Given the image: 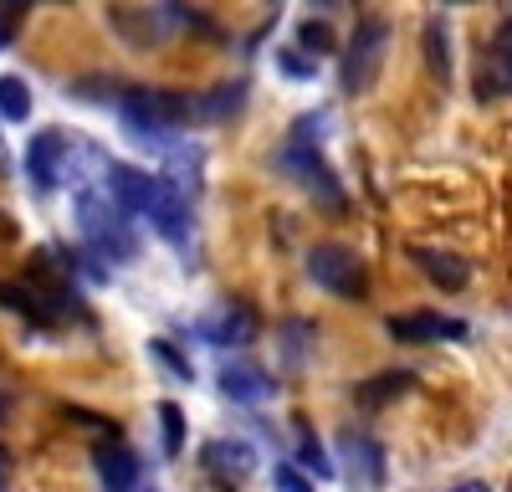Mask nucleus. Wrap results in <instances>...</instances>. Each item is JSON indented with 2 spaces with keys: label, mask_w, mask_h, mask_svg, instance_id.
<instances>
[{
  "label": "nucleus",
  "mask_w": 512,
  "mask_h": 492,
  "mask_svg": "<svg viewBox=\"0 0 512 492\" xmlns=\"http://www.w3.org/2000/svg\"><path fill=\"white\" fill-rule=\"evenodd\" d=\"M221 390L241 405H262L277 395V380L267 375V369H256V364H226L221 369Z\"/></svg>",
  "instance_id": "17"
},
{
  "label": "nucleus",
  "mask_w": 512,
  "mask_h": 492,
  "mask_svg": "<svg viewBox=\"0 0 512 492\" xmlns=\"http://www.w3.org/2000/svg\"><path fill=\"white\" fill-rule=\"evenodd\" d=\"M159 431H164V457L175 462L180 451H185V410H180L175 400L159 405Z\"/></svg>",
  "instance_id": "21"
},
{
  "label": "nucleus",
  "mask_w": 512,
  "mask_h": 492,
  "mask_svg": "<svg viewBox=\"0 0 512 492\" xmlns=\"http://www.w3.org/2000/svg\"><path fill=\"white\" fill-rule=\"evenodd\" d=\"M0 308H11V313H21L31 328H57L67 313L47 298V293H36L31 282H0Z\"/></svg>",
  "instance_id": "15"
},
{
  "label": "nucleus",
  "mask_w": 512,
  "mask_h": 492,
  "mask_svg": "<svg viewBox=\"0 0 512 492\" xmlns=\"http://www.w3.org/2000/svg\"><path fill=\"white\" fill-rule=\"evenodd\" d=\"M446 492H492L487 482H456V487H446Z\"/></svg>",
  "instance_id": "29"
},
{
  "label": "nucleus",
  "mask_w": 512,
  "mask_h": 492,
  "mask_svg": "<svg viewBox=\"0 0 512 492\" xmlns=\"http://www.w3.org/2000/svg\"><path fill=\"white\" fill-rule=\"evenodd\" d=\"M277 492H313V482L303 477V472H297V467H277Z\"/></svg>",
  "instance_id": "27"
},
{
  "label": "nucleus",
  "mask_w": 512,
  "mask_h": 492,
  "mask_svg": "<svg viewBox=\"0 0 512 492\" xmlns=\"http://www.w3.org/2000/svg\"><path fill=\"white\" fill-rule=\"evenodd\" d=\"M195 334H200L205 344H221V349L236 344V349H241V344H251L256 334H262V313H256L246 298H221L205 318H195Z\"/></svg>",
  "instance_id": "7"
},
{
  "label": "nucleus",
  "mask_w": 512,
  "mask_h": 492,
  "mask_svg": "<svg viewBox=\"0 0 512 492\" xmlns=\"http://www.w3.org/2000/svg\"><path fill=\"white\" fill-rule=\"evenodd\" d=\"M277 164H282V170H287L297 185H303V190L323 205V211H333V216H344V211H349V195L338 190V180H333V170H328V159H323L318 149L292 144V139H287V149L277 154Z\"/></svg>",
  "instance_id": "5"
},
{
  "label": "nucleus",
  "mask_w": 512,
  "mask_h": 492,
  "mask_svg": "<svg viewBox=\"0 0 512 492\" xmlns=\"http://www.w3.org/2000/svg\"><path fill=\"white\" fill-rule=\"evenodd\" d=\"M297 462H303V472H313V477H323V482L338 472V467L328 462V451H323V446H318L308 431H303V441H297Z\"/></svg>",
  "instance_id": "24"
},
{
  "label": "nucleus",
  "mask_w": 512,
  "mask_h": 492,
  "mask_svg": "<svg viewBox=\"0 0 512 492\" xmlns=\"http://www.w3.org/2000/svg\"><path fill=\"white\" fill-rule=\"evenodd\" d=\"M118 123L139 144H169L190 123V98L164 93V88H128L118 98Z\"/></svg>",
  "instance_id": "1"
},
{
  "label": "nucleus",
  "mask_w": 512,
  "mask_h": 492,
  "mask_svg": "<svg viewBox=\"0 0 512 492\" xmlns=\"http://www.w3.org/2000/svg\"><path fill=\"white\" fill-rule=\"evenodd\" d=\"M338 457L349 462V477L359 487H379L384 477H390V467H384V446L369 431H344L338 436Z\"/></svg>",
  "instance_id": "14"
},
{
  "label": "nucleus",
  "mask_w": 512,
  "mask_h": 492,
  "mask_svg": "<svg viewBox=\"0 0 512 492\" xmlns=\"http://www.w3.org/2000/svg\"><path fill=\"white\" fill-rule=\"evenodd\" d=\"M195 16L185 6H113L108 11V26L128 41V47H154L164 41L175 26H190Z\"/></svg>",
  "instance_id": "6"
},
{
  "label": "nucleus",
  "mask_w": 512,
  "mask_h": 492,
  "mask_svg": "<svg viewBox=\"0 0 512 492\" xmlns=\"http://www.w3.org/2000/svg\"><path fill=\"white\" fill-rule=\"evenodd\" d=\"M390 339L400 344H441V339H466V323L461 318H441L431 308H420V313H395L390 323Z\"/></svg>",
  "instance_id": "12"
},
{
  "label": "nucleus",
  "mask_w": 512,
  "mask_h": 492,
  "mask_svg": "<svg viewBox=\"0 0 512 492\" xmlns=\"http://www.w3.org/2000/svg\"><path fill=\"white\" fill-rule=\"evenodd\" d=\"M93 467H98V482H103V492H134V482L144 477L139 451H134V446H123L118 436L93 446Z\"/></svg>",
  "instance_id": "13"
},
{
  "label": "nucleus",
  "mask_w": 512,
  "mask_h": 492,
  "mask_svg": "<svg viewBox=\"0 0 512 492\" xmlns=\"http://www.w3.org/2000/svg\"><path fill=\"white\" fill-rule=\"evenodd\" d=\"M149 359H154V364H164L175 380H190V375H195V369H190V359H185L175 344H169V339H149Z\"/></svg>",
  "instance_id": "23"
},
{
  "label": "nucleus",
  "mask_w": 512,
  "mask_h": 492,
  "mask_svg": "<svg viewBox=\"0 0 512 492\" xmlns=\"http://www.w3.org/2000/svg\"><path fill=\"white\" fill-rule=\"evenodd\" d=\"M0 118H6V123H26L31 118V88H26V82L21 77H0Z\"/></svg>",
  "instance_id": "20"
},
{
  "label": "nucleus",
  "mask_w": 512,
  "mask_h": 492,
  "mask_svg": "<svg viewBox=\"0 0 512 492\" xmlns=\"http://www.w3.org/2000/svg\"><path fill=\"white\" fill-rule=\"evenodd\" d=\"M6 482H11V462H6V451H0V492H6Z\"/></svg>",
  "instance_id": "30"
},
{
  "label": "nucleus",
  "mask_w": 512,
  "mask_h": 492,
  "mask_svg": "<svg viewBox=\"0 0 512 492\" xmlns=\"http://www.w3.org/2000/svg\"><path fill=\"white\" fill-rule=\"evenodd\" d=\"M21 11H26V6H0V47H6V36L16 31V21H21Z\"/></svg>",
  "instance_id": "28"
},
{
  "label": "nucleus",
  "mask_w": 512,
  "mask_h": 492,
  "mask_svg": "<svg viewBox=\"0 0 512 492\" xmlns=\"http://www.w3.org/2000/svg\"><path fill=\"white\" fill-rule=\"evenodd\" d=\"M246 103V88L241 82H231V88H216V93H205V98H190V118L195 123H221L231 113H241Z\"/></svg>",
  "instance_id": "19"
},
{
  "label": "nucleus",
  "mask_w": 512,
  "mask_h": 492,
  "mask_svg": "<svg viewBox=\"0 0 512 492\" xmlns=\"http://www.w3.org/2000/svg\"><path fill=\"white\" fill-rule=\"evenodd\" d=\"M200 467H205V477L216 487L231 492V487H241L256 472V451L246 441H236V436H216V441L200 446Z\"/></svg>",
  "instance_id": "11"
},
{
  "label": "nucleus",
  "mask_w": 512,
  "mask_h": 492,
  "mask_svg": "<svg viewBox=\"0 0 512 492\" xmlns=\"http://www.w3.org/2000/svg\"><path fill=\"white\" fill-rule=\"evenodd\" d=\"M410 385H415V375H405V369H384V375H374V380H364V385L354 390V400H359L364 410H379V405L410 395Z\"/></svg>",
  "instance_id": "18"
},
{
  "label": "nucleus",
  "mask_w": 512,
  "mask_h": 492,
  "mask_svg": "<svg viewBox=\"0 0 512 492\" xmlns=\"http://www.w3.org/2000/svg\"><path fill=\"white\" fill-rule=\"evenodd\" d=\"M11 170V154H6V139H0V175Z\"/></svg>",
  "instance_id": "31"
},
{
  "label": "nucleus",
  "mask_w": 512,
  "mask_h": 492,
  "mask_svg": "<svg viewBox=\"0 0 512 492\" xmlns=\"http://www.w3.org/2000/svg\"><path fill=\"white\" fill-rule=\"evenodd\" d=\"M67 164H72V139L67 129H41L26 144V180L36 195H52L67 180Z\"/></svg>",
  "instance_id": "8"
},
{
  "label": "nucleus",
  "mask_w": 512,
  "mask_h": 492,
  "mask_svg": "<svg viewBox=\"0 0 512 492\" xmlns=\"http://www.w3.org/2000/svg\"><path fill=\"white\" fill-rule=\"evenodd\" d=\"M425 62H431V72H436L441 82L451 77V52H446V26H441V16L425 21Z\"/></svg>",
  "instance_id": "22"
},
{
  "label": "nucleus",
  "mask_w": 512,
  "mask_h": 492,
  "mask_svg": "<svg viewBox=\"0 0 512 492\" xmlns=\"http://www.w3.org/2000/svg\"><path fill=\"white\" fill-rule=\"evenodd\" d=\"M144 221L169 241V246H185L190 241V195L175 185V180H164V175H154V190H149V200H144Z\"/></svg>",
  "instance_id": "9"
},
{
  "label": "nucleus",
  "mask_w": 512,
  "mask_h": 492,
  "mask_svg": "<svg viewBox=\"0 0 512 492\" xmlns=\"http://www.w3.org/2000/svg\"><path fill=\"white\" fill-rule=\"evenodd\" d=\"M277 67H282L287 77H313V72H318V62H308V57H297V47L277 52Z\"/></svg>",
  "instance_id": "26"
},
{
  "label": "nucleus",
  "mask_w": 512,
  "mask_h": 492,
  "mask_svg": "<svg viewBox=\"0 0 512 492\" xmlns=\"http://www.w3.org/2000/svg\"><path fill=\"white\" fill-rule=\"evenodd\" d=\"M72 216H77L82 241H88L98 257H108V262H134L139 241H134L128 221L113 211V200H108L103 190H77V200H72Z\"/></svg>",
  "instance_id": "2"
},
{
  "label": "nucleus",
  "mask_w": 512,
  "mask_h": 492,
  "mask_svg": "<svg viewBox=\"0 0 512 492\" xmlns=\"http://www.w3.org/2000/svg\"><path fill=\"white\" fill-rule=\"evenodd\" d=\"M308 277L323 287V293L344 298V303H364L369 298V267L354 246H338V241H318L308 252Z\"/></svg>",
  "instance_id": "4"
},
{
  "label": "nucleus",
  "mask_w": 512,
  "mask_h": 492,
  "mask_svg": "<svg viewBox=\"0 0 512 492\" xmlns=\"http://www.w3.org/2000/svg\"><path fill=\"white\" fill-rule=\"evenodd\" d=\"M477 98H482V103L512 98V11L497 21L487 52L477 57Z\"/></svg>",
  "instance_id": "10"
},
{
  "label": "nucleus",
  "mask_w": 512,
  "mask_h": 492,
  "mask_svg": "<svg viewBox=\"0 0 512 492\" xmlns=\"http://www.w3.org/2000/svg\"><path fill=\"white\" fill-rule=\"evenodd\" d=\"M410 262L431 277L436 287H446V293H461V287L472 282V267H466V257L441 252V246H410Z\"/></svg>",
  "instance_id": "16"
},
{
  "label": "nucleus",
  "mask_w": 512,
  "mask_h": 492,
  "mask_svg": "<svg viewBox=\"0 0 512 492\" xmlns=\"http://www.w3.org/2000/svg\"><path fill=\"white\" fill-rule=\"evenodd\" d=\"M384 57H390V21L384 16H359V26L349 36V52H344V67H338V82H344L349 98L374 88L379 72H384Z\"/></svg>",
  "instance_id": "3"
},
{
  "label": "nucleus",
  "mask_w": 512,
  "mask_h": 492,
  "mask_svg": "<svg viewBox=\"0 0 512 492\" xmlns=\"http://www.w3.org/2000/svg\"><path fill=\"white\" fill-rule=\"evenodd\" d=\"M297 41H303L308 62H318V57H328V52H333V31H328L323 21H303V26H297Z\"/></svg>",
  "instance_id": "25"
}]
</instances>
